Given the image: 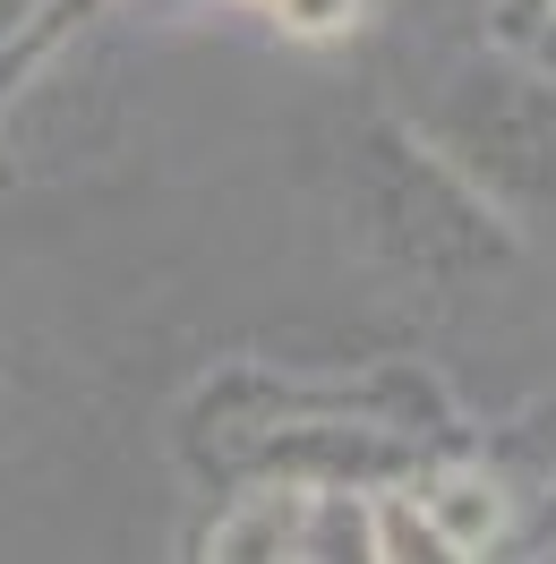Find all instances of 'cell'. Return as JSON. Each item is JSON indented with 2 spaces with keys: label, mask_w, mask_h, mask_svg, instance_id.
<instances>
[{
  "label": "cell",
  "mask_w": 556,
  "mask_h": 564,
  "mask_svg": "<svg viewBox=\"0 0 556 564\" xmlns=\"http://www.w3.org/2000/svg\"><path fill=\"white\" fill-rule=\"evenodd\" d=\"M446 172L480 197H556V86L539 69H480L453 86Z\"/></svg>",
  "instance_id": "1"
},
{
  "label": "cell",
  "mask_w": 556,
  "mask_h": 564,
  "mask_svg": "<svg viewBox=\"0 0 556 564\" xmlns=\"http://www.w3.org/2000/svg\"><path fill=\"white\" fill-rule=\"evenodd\" d=\"M419 505H428V522L446 539V556H488V547L514 539V496H505V479L480 470V462L428 470V479H419Z\"/></svg>",
  "instance_id": "2"
},
{
  "label": "cell",
  "mask_w": 556,
  "mask_h": 564,
  "mask_svg": "<svg viewBox=\"0 0 556 564\" xmlns=\"http://www.w3.org/2000/svg\"><path fill=\"white\" fill-rule=\"evenodd\" d=\"M309 488L317 479H257V496L232 505V522L206 539V556H309Z\"/></svg>",
  "instance_id": "3"
},
{
  "label": "cell",
  "mask_w": 556,
  "mask_h": 564,
  "mask_svg": "<svg viewBox=\"0 0 556 564\" xmlns=\"http://www.w3.org/2000/svg\"><path fill=\"white\" fill-rule=\"evenodd\" d=\"M95 9H104V0H0V95L26 69H43Z\"/></svg>",
  "instance_id": "4"
},
{
  "label": "cell",
  "mask_w": 556,
  "mask_h": 564,
  "mask_svg": "<svg viewBox=\"0 0 556 564\" xmlns=\"http://www.w3.org/2000/svg\"><path fill=\"white\" fill-rule=\"evenodd\" d=\"M266 9L282 18V35H300V43H334L360 18V0H266Z\"/></svg>",
  "instance_id": "5"
},
{
  "label": "cell",
  "mask_w": 556,
  "mask_h": 564,
  "mask_svg": "<svg viewBox=\"0 0 556 564\" xmlns=\"http://www.w3.org/2000/svg\"><path fill=\"white\" fill-rule=\"evenodd\" d=\"M514 547L522 556H556V479H548V496H539V522L514 530Z\"/></svg>",
  "instance_id": "6"
},
{
  "label": "cell",
  "mask_w": 556,
  "mask_h": 564,
  "mask_svg": "<svg viewBox=\"0 0 556 564\" xmlns=\"http://www.w3.org/2000/svg\"><path fill=\"white\" fill-rule=\"evenodd\" d=\"M0 180H9V145H0Z\"/></svg>",
  "instance_id": "7"
},
{
  "label": "cell",
  "mask_w": 556,
  "mask_h": 564,
  "mask_svg": "<svg viewBox=\"0 0 556 564\" xmlns=\"http://www.w3.org/2000/svg\"><path fill=\"white\" fill-rule=\"evenodd\" d=\"M248 9H266V0H248Z\"/></svg>",
  "instance_id": "8"
}]
</instances>
